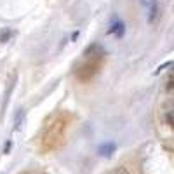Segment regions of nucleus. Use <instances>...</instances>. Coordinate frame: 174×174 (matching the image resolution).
Listing matches in <instances>:
<instances>
[{
    "label": "nucleus",
    "instance_id": "nucleus-5",
    "mask_svg": "<svg viewBox=\"0 0 174 174\" xmlns=\"http://www.w3.org/2000/svg\"><path fill=\"white\" fill-rule=\"evenodd\" d=\"M171 64H172V63H171V61H167V63L160 64V66H159V68H157V70H155V72H153V73H155V75H157V73H160V72H162L164 68H167V66H171Z\"/></svg>",
    "mask_w": 174,
    "mask_h": 174
},
{
    "label": "nucleus",
    "instance_id": "nucleus-2",
    "mask_svg": "<svg viewBox=\"0 0 174 174\" xmlns=\"http://www.w3.org/2000/svg\"><path fill=\"white\" fill-rule=\"evenodd\" d=\"M115 143H111V141H108V143H103V144H99V148H98V153L101 157H110L111 153L115 151Z\"/></svg>",
    "mask_w": 174,
    "mask_h": 174
},
{
    "label": "nucleus",
    "instance_id": "nucleus-1",
    "mask_svg": "<svg viewBox=\"0 0 174 174\" xmlns=\"http://www.w3.org/2000/svg\"><path fill=\"white\" fill-rule=\"evenodd\" d=\"M108 35H115L117 38H122L125 33V24L122 19H115L113 23L110 24V28H108V31H106Z\"/></svg>",
    "mask_w": 174,
    "mask_h": 174
},
{
    "label": "nucleus",
    "instance_id": "nucleus-6",
    "mask_svg": "<svg viewBox=\"0 0 174 174\" xmlns=\"http://www.w3.org/2000/svg\"><path fill=\"white\" fill-rule=\"evenodd\" d=\"M153 2H155V0H141V4H143V5H146V7H150V5L153 4Z\"/></svg>",
    "mask_w": 174,
    "mask_h": 174
},
{
    "label": "nucleus",
    "instance_id": "nucleus-4",
    "mask_svg": "<svg viewBox=\"0 0 174 174\" xmlns=\"http://www.w3.org/2000/svg\"><path fill=\"white\" fill-rule=\"evenodd\" d=\"M155 18H157V2H153V4L150 5V16H148V21H155Z\"/></svg>",
    "mask_w": 174,
    "mask_h": 174
},
{
    "label": "nucleus",
    "instance_id": "nucleus-8",
    "mask_svg": "<svg viewBox=\"0 0 174 174\" xmlns=\"http://www.w3.org/2000/svg\"><path fill=\"white\" fill-rule=\"evenodd\" d=\"M77 37H79V31H75V33L72 35V40H77Z\"/></svg>",
    "mask_w": 174,
    "mask_h": 174
},
{
    "label": "nucleus",
    "instance_id": "nucleus-7",
    "mask_svg": "<svg viewBox=\"0 0 174 174\" xmlns=\"http://www.w3.org/2000/svg\"><path fill=\"white\" fill-rule=\"evenodd\" d=\"M11 144H12L11 141H7V143H5V146H4V153H7V151L11 150Z\"/></svg>",
    "mask_w": 174,
    "mask_h": 174
},
{
    "label": "nucleus",
    "instance_id": "nucleus-3",
    "mask_svg": "<svg viewBox=\"0 0 174 174\" xmlns=\"http://www.w3.org/2000/svg\"><path fill=\"white\" fill-rule=\"evenodd\" d=\"M23 118H24V111L19 110L18 115H16V122H14V131H19V127H21V124H23Z\"/></svg>",
    "mask_w": 174,
    "mask_h": 174
}]
</instances>
